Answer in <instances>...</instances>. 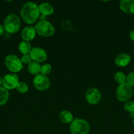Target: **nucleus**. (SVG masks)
Wrapping results in <instances>:
<instances>
[{
	"mask_svg": "<svg viewBox=\"0 0 134 134\" xmlns=\"http://www.w3.org/2000/svg\"><path fill=\"white\" fill-rule=\"evenodd\" d=\"M39 13L43 16H49L53 13L54 9L52 5L49 3H43L39 5Z\"/></svg>",
	"mask_w": 134,
	"mask_h": 134,
	"instance_id": "4468645a",
	"label": "nucleus"
},
{
	"mask_svg": "<svg viewBox=\"0 0 134 134\" xmlns=\"http://www.w3.org/2000/svg\"><path fill=\"white\" fill-rule=\"evenodd\" d=\"M4 31H5V29H4L3 26H2V25L0 24V36L3 34Z\"/></svg>",
	"mask_w": 134,
	"mask_h": 134,
	"instance_id": "a878e982",
	"label": "nucleus"
},
{
	"mask_svg": "<svg viewBox=\"0 0 134 134\" xmlns=\"http://www.w3.org/2000/svg\"><path fill=\"white\" fill-rule=\"evenodd\" d=\"M19 82L18 76L14 73H9L6 75L3 78L2 85L3 88L7 90H13L16 88Z\"/></svg>",
	"mask_w": 134,
	"mask_h": 134,
	"instance_id": "6e6552de",
	"label": "nucleus"
},
{
	"mask_svg": "<svg viewBox=\"0 0 134 134\" xmlns=\"http://www.w3.org/2000/svg\"><path fill=\"white\" fill-rule=\"evenodd\" d=\"M34 27L36 32L42 37L51 36L55 32L54 26L47 20H40Z\"/></svg>",
	"mask_w": 134,
	"mask_h": 134,
	"instance_id": "20e7f679",
	"label": "nucleus"
},
{
	"mask_svg": "<svg viewBox=\"0 0 134 134\" xmlns=\"http://www.w3.org/2000/svg\"><path fill=\"white\" fill-rule=\"evenodd\" d=\"M2 81H3V78H2V77H1V76L0 75V85H1V84H2Z\"/></svg>",
	"mask_w": 134,
	"mask_h": 134,
	"instance_id": "cd10ccee",
	"label": "nucleus"
},
{
	"mask_svg": "<svg viewBox=\"0 0 134 134\" xmlns=\"http://www.w3.org/2000/svg\"><path fill=\"white\" fill-rule=\"evenodd\" d=\"M114 79L116 82L120 85L125 83L126 81V76L125 75L124 73L122 71H118L114 75Z\"/></svg>",
	"mask_w": 134,
	"mask_h": 134,
	"instance_id": "6ab92c4d",
	"label": "nucleus"
},
{
	"mask_svg": "<svg viewBox=\"0 0 134 134\" xmlns=\"http://www.w3.org/2000/svg\"><path fill=\"white\" fill-rule=\"evenodd\" d=\"M18 50L24 55L28 54L30 52V51H32L31 44H30L29 42L23 41L20 42V43L18 45Z\"/></svg>",
	"mask_w": 134,
	"mask_h": 134,
	"instance_id": "f3484780",
	"label": "nucleus"
},
{
	"mask_svg": "<svg viewBox=\"0 0 134 134\" xmlns=\"http://www.w3.org/2000/svg\"><path fill=\"white\" fill-rule=\"evenodd\" d=\"M126 83L131 87L134 86V72H131L126 77Z\"/></svg>",
	"mask_w": 134,
	"mask_h": 134,
	"instance_id": "5701e85b",
	"label": "nucleus"
},
{
	"mask_svg": "<svg viewBox=\"0 0 134 134\" xmlns=\"http://www.w3.org/2000/svg\"><path fill=\"white\" fill-rule=\"evenodd\" d=\"M133 126H134V119H133Z\"/></svg>",
	"mask_w": 134,
	"mask_h": 134,
	"instance_id": "c85d7f7f",
	"label": "nucleus"
},
{
	"mask_svg": "<svg viewBox=\"0 0 134 134\" xmlns=\"http://www.w3.org/2000/svg\"><path fill=\"white\" fill-rule=\"evenodd\" d=\"M132 95V87L126 82L122 84V85H120L117 88L116 96V98L118 99V100H119L120 102H127L128 99L131 98Z\"/></svg>",
	"mask_w": 134,
	"mask_h": 134,
	"instance_id": "39448f33",
	"label": "nucleus"
},
{
	"mask_svg": "<svg viewBox=\"0 0 134 134\" xmlns=\"http://www.w3.org/2000/svg\"><path fill=\"white\" fill-rule=\"evenodd\" d=\"M21 62H22V64H29L30 63L32 62V58L30 54H24L22 56L21 58Z\"/></svg>",
	"mask_w": 134,
	"mask_h": 134,
	"instance_id": "b1692460",
	"label": "nucleus"
},
{
	"mask_svg": "<svg viewBox=\"0 0 134 134\" xmlns=\"http://www.w3.org/2000/svg\"><path fill=\"white\" fill-rule=\"evenodd\" d=\"M39 6L34 3L28 2L22 6L20 15L26 23L31 24L35 22L39 16Z\"/></svg>",
	"mask_w": 134,
	"mask_h": 134,
	"instance_id": "f257e3e1",
	"label": "nucleus"
},
{
	"mask_svg": "<svg viewBox=\"0 0 134 134\" xmlns=\"http://www.w3.org/2000/svg\"><path fill=\"white\" fill-rule=\"evenodd\" d=\"M41 65L39 63L35 62H32L31 63L28 64V70L29 73L32 75H37L39 74L41 71Z\"/></svg>",
	"mask_w": 134,
	"mask_h": 134,
	"instance_id": "dca6fc26",
	"label": "nucleus"
},
{
	"mask_svg": "<svg viewBox=\"0 0 134 134\" xmlns=\"http://www.w3.org/2000/svg\"><path fill=\"white\" fill-rule=\"evenodd\" d=\"M5 64L7 68L13 73H17L23 68L21 60L17 56L13 54H9L6 56Z\"/></svg>",
	"mask_w": 134,
	"mask_h": 134,
	"instance_id": "423d86ee",
	"label": "nucleus"
},
{
	"mask_svg": "<svg viewBox=\"0 0 134 134\" xmlns=\"http://www.w3.org/2000/svg\"><path fill=\"white\" fill-rule=\"evenodd\" d=\"M130 37L133 41H134V30H131L130 33Z\"/></svg>",
	"mask_w": 134,
	"mask_h": 134,
	"instance_id": "393cba45",
	"label": "nucleus"
},
{
	"mask_svg": "<svg viewBox=\"0 0 134 134\" xmlns=\"http://www.w3.org/2000/svg\"><path fill=\"white\" fill-rule=\"evenodd\" d=\"M16 89L19 92L25 93L28 90V85L25 82H19L17 87H16Z\"/></svg>",
	"mask_w": 134,
	"mask_h": 134,
	"instance_id": "412c9836",
	"label": "nucleus"
},
{
	"mask_svg": "<svg viewBox=\"0 0 134 134\" xmlns=\"http://www.w3.org/2000/svg\"><path fill=\"white\" fill-rule=\"evenodd\" d=\"M33 85L37 90L39 91H45L49 88L50 81L46 75L38 74L34 78Z\"/></svg>",
	"mask_w": 134,
	"mask_h": 134,
	"instance_id": "0eeeda50",
	"label": "nucleus"
},
{
	"mask_svg": "<svg viewBox=\"0 0 134 134\" xmlns=\"http://www.w3.org/2000/svg\"><path fill=\"white\" fill-rule=\"evenodd\" d=\"M124 109L125 111L127 112L131 113L134 111V102L130 101V102H127L125 103L124 105Z\"/></svg>",
	"mask_w": 134,
	"mask_h": 134,
	"instance_id": "4be33fe9",
	"label": "nucleus"
},
{
	"mask_svg": "<svg viewBox=\"0 0 134 134\" xmlns=\"http://www.w3.org/2000/svg\"><path fill=\"white\" fill-rule=\"evenodd\" d=\"M20 20L17 14H10L4 20L3 27L9 34H15L20 28Z\"/></svg>",
	"mask_w": 134,
	"mask_h": 134,
	"instance_id": "f03ea898",
	"label": "nucleus"
},
{
	"mask_svg": "<svg viewBox=\"0 0 134 134\" xmlns=\"http://www.w3.org/2000/svg\"><path fill=\"white\" fill-rule=\"evenodd\" d=\"M130 116H131V118H133V119H134V111H133V112H132V113H130Z\"/></svg>",
	"mask_w": 134,
	"mask_h": 134,
	"instance_id": "bb28decb",
	"label": "nucleus"
},
{
	"mask_svg": "<svg viewBox=\"0 0 134 134\" xmlns=\"http://www.w3.org/2000/svg\"><path fill=\"white\" fill-rule=\"evenodd\" d=\"M131 61V57L126 53H121L115 58V64L118 67H126Z\"/></svg>",
	"mask_w": 134,
	"mask_h": 134,
	"instance_id": "ddd939ff",
	"label": "nucleus"
},
{
	"mask_svg": "<svg viewBox=\"0 0 134 134\" xmlns=\"http://www.w3.org/2000/svg\"><path fill=\"white\" fill-rule=\"evenodd\" d=\"M120 8L126 14H134V0H122L120 2Z\"/></svg>",
	"mask_w": 134,
	"mask_h": 134,
	"instance_id": "f8f14e48",
	"label": "nucleus"
},
{
	"mask_svg": "<svg viewBox=\"0 0 134 134\" xmlns=\"http://www.w3.org/2000/svg\"><path fill=\"white\" fill-rule=\"evenodd\" d=\"M59 119L60 121L65 124L71 123L73 121V115L70 111L64 110L59 113Z\"/></svg>",
	"mask_w": 134,
	"mask_h": 134,
	"instance_id": "2eb2a0df",
	"label": "nucleus"
},
{
	"mask_svg": "<svg viewBox=\"0 0 134 134\" xmlns=\"http://www.w3.org/2000/svg\"><path fill=\"white\" fill-rule=\"evenodd\" d=\"M9 93L7 89L0 87V106L5 104L9 99Z\"/></svg>",
	"mask_w": 134,
	"mask_h": 134,
	"instance_id": "a211bd4d",
	"label": "nucleus"
},
{
	"mask_svg": "<svg viewBox=\"0 0 134 134\" xmlns=\"http://www.w3.org/2000/svg\"><path fill=\"white\" fill-rule=\"evenodd\" d=\"M101 98V93L95 88H91L88 89L85 93V99L89 104H97L100 101Z\"/></svg>",
	"mask_w": 134,
	"mask_h": 134,
	"instance_id": "9d476101",
	"label": "nucleus"
},
{
	"mask_svg": "<svg viewBox=\"0 0 134 134\" xmlns=\"http://www.w3.org/2000/svg\"><path fill=\"white\" fill-rule=\"evenodd\" d=\"M30 55L31 56L32 60L38 63L43 62L47 58V54L45 51L42 48H38V47L32 48V51L30 52Z\"/></svg>",
	"mask_w": 134,
	"mask_h": 134,
	"instance_id": "1a4fd4ad",
	"label": "nucleus"
},
{
	"mask_svg": "<svg viewBox=\"0 0 134 134\" xmlns=\"http://www.w3.org/2000/svg\"><path fill=\"white\" fill-rule=\"evenodd\" d=\"M52 70V67L50 64H45L44 65H42L41 67V74L44 75H47L49 74Z\"/></svg>",
	"mask_w": 134,
	"mask_h": 134,
	"instance_id": "aec40b11",
	"label": "nucleus"
},
{
	"mask_svg": "<svg viewBox=\"0 0 134 134\" xmlns=\"http://www.w3.org/2000/svg\"><path fill=\"white\" fill-rule=\"evenodd\" d=\"M36 31L34 27L27 26L22 30L21 33V36L24 41H30L35 38Z\"/></svg>",
	"mask_w": 134,
	"mask_h": 134,
	"instance_id": "9b49d317",
	"label": "nucleus"
},
{
	"mask_svg": "<svg viewBox=\"0 0 134 134\" xmlns=\"http://www.w3.org/2000/svg\"><path fill=\"white\" fill-rule=\"evenodd\" d=\"M89 124L86 120L76 119L71 122L70 130L72 134H88Z\"/></svg>",
	"mask_w": 134,
	"mask_h": 134,
	"instance_id": "7ed1b4c3",
	"label": "nucleus"
}]
</instances>
